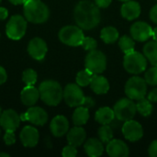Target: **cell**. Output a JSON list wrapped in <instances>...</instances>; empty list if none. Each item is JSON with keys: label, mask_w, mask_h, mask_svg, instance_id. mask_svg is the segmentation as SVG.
I'll return each instance as SVG.
<instances>
[{"label": "cell", "mask_w": 157, "mask_h": 157, "mask_svg": "<svg viewBox=\"0 0 157 157\" xmlns=\"http://www.w3.org/2000/svg\"><path fill=\"white\" fill-rule=\"evenodd\" d=\"M100 38L105 43L111 44V43L116 42L119 40L120 34L116 28L112 26H108L102 29L100 32Z\"/></svg>", "instance_id": "26"}, {"label": "cell", "mask_w": 157, "mask_h": 157, "mask_svg": "<svg viewBox=\"0 0 157 157\" xmlns=\"http://www.w3.org/2000/svg\"><path fill=\"white\" fill-rule=\"evenodd\" d=\"M4 141L6 145H12L16 142L15 134L13 131H6V133L4 135Z\"/></svg>", "instance_id": "36"}, {"label": "cell", "mask_w": 157, "mask_h": 157, "mask_svg": "<svg viewBox=\"0 0 157 157\" xmlns=\"http://www.w3.org/2000/svg\"><path fill=\"white\" fill-rule=\"evenodd\" d=\"M116 119L113 109L109 107H102L98 109L95 114V120L101 125L110 124Z\"/></svg>", "instance_id": "24"}, {"label": "cell", "mask_w": 157, "mask_h": 157, "mask_svg": "<svg viewBox=\"0 0 157 157\" xmlns=\"http://www.w3.org/2000/svg\"><path fill=\"white\" fill-rule=\"evenodd\" d=\"M27 29V21L25 18L19 15L13 16L10 17L6 24V32L9 39L11 40H20L26 33Z\"/></svg>", "instance_id": "9"}, {"label": "cell", "mask_w": 157, "mask_h": 157, "mask_svg": "<svg viewBox=\"0 0 157 157\" xmlns=\"http://www.w3.org/2000/svg\"><path fill=\"white\" fill-rule=\"evenodd\" d=\"M50 128L52 133L55 137H62L69 131V121L64 116L58 115L51 121Z\"/></svg>", "instance_id": "17"}, {"label": "cell", "mask_w": 157, "mask_h": 157, "mask_svg": "<svg viewBox=\"0 0 157 157\" xmlns=\"http://www.w3.org/2000/svg\"><path fill=\"white\" fill-rule=\"evenodd\" d=\"M62 155L63 157H75L77 155V150H76V147L74 146V145H67L65 146L63 149V152H62Z\"/></svg>", "instance_id": "35"}, {"label": "cell", "mask_w": 157, "mask_h": 157, "mask_svg": "<svg viewBox=\"0 0 157 157\" xmlns=\"http://www.w3.org/2000/svg\"><path fill=\"white\" fill-rule=\"evenodd\" d=\"M93 76H94V74L88 71L86 68L84 70H81L76 75V77H75L76 84L80 86H86L90 85Z\"/></svg>", "instance_id": "30"}, {"label": "cell", "mask_w": 157, "mask_h": 157, "mask_svg": "<svg viewBox=\"0 0 157 157\" xmlns=\"http://www.w3.org/2000/svg\"><path fill=\"white\" fill-rule=\"evenodd\" d=\"M144 54L154 66H157V40L149 41L144 45Z\"/></svg>", "instance_id": "27"}, {"label": "cell", "mask_w": 157, "mask_h": 157, "mask_svg": "<svg viewBox=\"0 0 157 157\" xmlns=\"http://www.w3.org/2000/svg\"><path fill=\"white\" fill-rule=\"evenodd\" d=\"M1 114H2V109H1V108H0V116H1Z\"/></svg>", "instance_id": "48"}, {"label": "cell", "mask_w": 157, "mask_h": 157, "mask_svg": "<svg viewBox=\"0 0 157 157\" xmlns=\"http://www.w3.org/2000/svg\"><path fill=\"white\" fill-rule=\"evenodd\" d=\"M85 152L90 157L101 156L104 153V145L103 143L97 138H91L85 143L84 145Z\"/></svg>", "instance_id": "21"}, {"label": "cell", "mask_w": 157, "mask_h": 157, "mask_svg": "<svg viewBox=\"0 0 157 157\" xmlns=\"http://www.w3.org/2000/svg\"><path fill=\"white\" fill-rule=\"evenodd\" d=\"M120 1H122V2H127V1H129V0H120Z\"/></svg>", "instance_id": "47"}, {"label": "cell", "mask_w": 157, "mask_h": 157, "mask_svg": "<svg viewBox=\"0 0 157 157\" xmlns=\"http://www.w3.org/2000/svg\"><path fill=\"white\" fill-rule=\"evenodd\" d=\"M121 132L125 139L130 142L140 141L144 136L143 126L138 121H133V119L123 122Z\"/></svg>", "instance_id": "11"}, {"label": "cell", "mask_w": 157, "mask_h": 157, "mask_svg": "<svg viewBox=\"0 0 157 157\" xmlns=\"http://www.w3.org/2000/svg\"><path fill=\"white\" fill-rule=\"evenodd\" d=\"M113 110L116 119L122 122L132 120L137 113L136 104L128 97L118 100L114 105Z\"/></svg>", "instance_id": "5"}, {"label": "cell", "mask_w": 157, "mask_h": 157, "mask_svg": "<svg viewBox=\"0 0 157 157\" xmlns=\"http://www.w3.org/2000/svg\"><path fill=\"white\" fill-rule=\"evenodd\" d=\"M20 140L24 146L34 147L39 142V132L36 128L32 126H26L22 129L20 132Z\"/></svg>", "instance_id": "18"}, {"label": "cell", "mask_w": 157, "mask_h": 157, "mask_svg": "<svg viewBox=\"0 0 157 157\" xmlns=\"http://www.w3.org/2000/svg\"><path fill=\"white\" fill-rule=\"evenodd\" d=\"M130 32L134 40L146 41L152 37L153 29L144 21H137L131 26Z\"/></svg>", "instance_id": "12"}, {"label": "cell", "mask_w": 157, "mask_h": 157, "mask_svg": "<svg viewBox=\"0 0 157 157\" xmlns=\"http://www.w3.org/2000/svg\"><path fill=\"white\" fill-rule=\"evenodd\" d=\"M22 80L27 86H33L37 81V73L32 69H27L23 72Z\"/></svg>", "instance_id": "33"}, {"label": "cell", "mask_w": 157, "mask_h": 157, "mask_svg": "<svg viewBox=\"0 0 157 157\" xmlns=\"http://www.w3.org/2000/svg\"><path fill=\"white\" fill-rule=\"evenodd\" d=\"M148 154L152 157H157V140H155L152 142L148 148Z\"/></svg>", "instance_id": "37"}, {"label": "cell", "mask_w": 157, "mask_h": 157, "mask_svg": "<svg viewBox=\"0 0 157 157\" xmlns=\"http://www.w3.org/2000/svg\"><path fill=\"white\" fill-rule=\"evenodd\" d=\"M94 1L99 8H106L111 4L112 0H94Z\"/></svg>", "instance_id": "39"}, {"label": "cell", "mask_w": 157, "mask_h": 157, "mask_svg": "<svg viewBox=\"0 0 157 157\" xmlns=\"http://www.w3.org/2000/svg\"><path fill=\"white\" fill-rule=\"evenodd\" d=\"M98 139L103 144H108L113 139V129L109 124L102 125L98 131Z\"/></svg>", "instance_id": "31"}, {"label": "cell", "mask_w": 157, "mask_h": 157, "mask_svg": "<svg viewBox=\"0 0 157 157\" xmlns=\"http://www.w3.org/2000/svg\"><path fill=\"white\" fill-rule=\"evenodd\" d=\"M20 123V117L13 109H7L2 112L0 116V126L5 131L15 132Z\"/></svg>", "instance_id": "14"}, {"label": "cell", "mask_w": 157, "mask_h": 157, "mask_svg": "<svg viewBox=\"0 0 157 157\" xmlns=\"http://www.w3.org/2000/svg\"><path fill=\"white\" fill-rule=\"evenodd\" d=\"M156 1H157V0H156Z\"/></svg>", "instance_id": "50"}, {"label": "cell", "mask_w": 157, "mask_h": 157, "mask_svg": "<svg viewBox=\"0 0 157 157\" xmlns=\"http://www.w3.org/2000/svg\"><path fill=\"white\" fill-rule=\"evenodd\" d=\"M125 94L132 100H139L145 98L147 94V83L140 76L131 77L125 85Z\"/></svg>", "instance_id": "6"}, {"label": "cell", "mask_w": 157, "mask_h": 157, "mask_svg": "<svg viewBox=\"0 0 157 157\" xmlns=\"http://www.w3.org/2000/svg\"><path fill=\"white\" fill-rule=\"evenodd\" d=\"M136 109H137V112H139L144 117H149L153 113V110H154L152 102L148 98H145L137 100Z\"/></svg>", "instance_id": "28"}, {"label": "cell", "mask_w": 157, "mask_h": 157, "mask_svg": "<svg viewBox=\"0 0 157 157\" xmlns=\"http://www.w3.org/2000/svg\"><path fill=\"white\" fill-rule=\"evenodd\" d=\"M81 46L86 50V51H93V50H96L97 47H98V42L97 40L94 39V38H91V37H85L84 40H83V42L81 44Z\"/></svg>", "instance_id": "34"}, {"label": "cell", "mask_w": 157, "mask_h": 157, "mask_svg": "<svg viewBox=\"0 0 157 157\" xmlns=\"http://www.w3.org/2000/svg\"><path fill=\"white\" fill-rule=\"evenodd\" d=\"M147 98L151 101V102H157V87L153 89L148 95H147Z\"/></svg>", "instance_id": "41"}, {"label": "cell", "mask_w": 157, "mask_h": 157, "mask_svg": "<svg viewBox=\"0 0 157 157\" xmlns=\"http://www.w3.org/2000/svg\"><path fill=\"white\" fill-rule=\"evenodd\" d=\"M144 80L147 85L150 86H157V66H154L149 68L144 75Z\"/></svg>", "instance_id": "32"}, {"label": "cell", "mask_w": 157, "mask_h": 157, "mask_svg": "<svg viewBox=\"0 0 157 157\" xmlns=\"http://www.w3.org/2000/svg\"><path fill=\"white\" fill-rule=\"evenodd\" d=\"M27 0H9L10 3H12L13 5H24V3Z\"/></svg>", "instance_id": "44"}, {"label": "cell", "mask_w": 157, "mask_h": 157, "mask_svg": "<svg viewBox=\"0 0 157 157\" xmlns=\"http://www.w3.org/2000/svg\"><path fill=\"white\" fill-rule=\"evenodd\" d=\"M48 48L46 42L40 39V38H34L32 39L28 46V52L29 55L35 59V60H42L46 53H47Z\"/></svg>", "instance_id": "16"}, {"label": "cell", "mask_w": 157, "mask_h": 157, "mask_svg": "<svg viewBox=\"0 0 157 157\" xmlns=\"http://www.w3.org/2000/svg\"><path fill=\"white\" fill-rule=\"evenodd\" d=\"M6 78H7V75L6 70L2 66H0V85L4 84L6 81Z\"/></svg>", "instance_id": "42"}, {"label": "cell", "mask_w": 157, "mask_h": 157, "mask_svg": "<svg viewBox=\"0 0 157 157\" xmlns=\"http://www.w3.org/2000/svg\"><path fill=\"white\" fill-rule=\"evenodd\" d=\"M121 13L125 19L134 20L141 15V6L137 1L129 0L121 6Z\"/></svg>", "instance_id": "19"}, {"label": "cell", "mask_w": 157, "mask_h": 157, "mask_svg": "<svg viewBox=\"0 0 157 157\" xmlns=\"http://www.w3.org/2000/svg\"><path fill=\"white\" fill-rule=\"evenodd\" d=\"M119 46L124 53H129L134 51L135 41L132 37L123 35L122 37L119 38Z\"/></svg>", "instance_id": "29"}, {"label": "cell", "mask_w": 157, "mask_h": 157, "mask_svg": "<svg viewBox=\"0 0 157 157\" xmlns=\"http://www.w3.org/2000/svg\"><path fill=\"white\" fill-rule=\"evenodd\" d=\"M85 98L80 86L77 84H68L63 89V99L71 108L83 106Z\"/></svg>", "instance_id": "10"}, {"label": "cell", "mask_w": 157, "mask_h": 157, "mask_svg": "<svg viewBox=\"0 0 157 157\" xmlns=\"http://www.w3.org/2000/svg\"><path fill=\"white\" fill-rule=\"evenodd\" d=\"M84 38L83 29L78 26H65L59 31L60 40L68 46H81Z\"/></svg>", "instance_id": "7"}, {"label": "cell", "mask_w": 157, "mask_h": 157, "mask_svg": "<svg viewBox=\"0 0 157 157\" xmlns=\"http://www.w3.org/2000/svg\"><path fill=\"white\" fill-rule=\"evenodd\" d=\"M21 101L26 106H33L37 103L38 99L40 98V92L39 89L35 88L33 86H27L20 94Z\"/></svg>", "instance_id": "23"}, {"label": "cell", "mask_w": 157, "mask_h": 157, "mask_svg": "<svg viewBox=\"0 0 157 157\" xmlns=\"http://www.w3.org/2000/svg\"><path fill=\"white\" fill-rule=\"evenodd\" d=\"M152 38L154 39V40H157V27L153 29V35H152Z\"/></svg>", "instance_id": "45"}, {"label": "cell", "mask_w": 157, "mask_h": 157, "mask_svg": "<svg viewBox=\"0 0 157 157\" xmlns=\"http://www.w3.org/2000/svg\"><path fill=\"white\" fill-rule=\"evenodd\" d=\"M85 66L94 75H100L107 68V57L101 51L97 49L90 51L86 56Z\"/></svg>", "instance_id": "8"}, {"label": "cell", "mask_w": 157, "mask_h": 157, "mask_svg": "<svg viewBox=\"0 0 157 157\" xmlns=\"http://www.w3.org/2000/svg\"><path fill=\"white\" fill-rule=\"evenodd\" d=\"M150 18L154 23L157 24V4L150 10Z\"/></svg>", "instance_id": "40"}, {"label": "cell", "mask_w": 157, "mask_h": 157, "mask_svg": "<svg viewBox=\"0 0 157 157\" xmlns=\"http://www.w3.org/2000/svg\"><path fill=\"white\" fill-rule=\"evenodd\" d=\"M8 12L5 7H0V20H4L7 17Z\"/></svg>", "instance_id": "43"}, {"label": "cell", "mask_w": 157, "mask_h": 157, "mask_svg": "<svg viewBox=\"0 0 157 157\" xmlns=\"http://www.w3.org/2000/svg\"><path fill=\"white\" fill-rule=\"evenodd\" d=\"M20 120L29 121L35 125L42 126L48 121V114L40 107H30L26 113L20 116Z\"/></svg>", "instance_id": "13"}, {"label": "cell", "mask_w": 157, "mask_h": 157, "mask_svg": "<svg viewBox=\"0 0 157 157\" xmlns=\"http://www.w3.org/2000/svg\"><path fill=\"white\" fill-rule=\"evenodd\" d=\"M90 87L96 94L104 95L107 94L109 90V83L105 76L100 75H94L90 83Z\"/></svg>", "instance_id": "22"}, {"label": "cell", "mask_w": 157, "mask_h": 157, "mask_svg": "<svg viewBox=\"0 0 157 157\" xmlns=\"http://www.w3.org/2000/svg\"><path fill=\"white\" fill-rule=\"evenodd\" d=\"M0 2H1V0H0Z\"/></svg>", "instance_id": "49"}, {"label": "cell", "mask_w": 157, "mask_h": 157, "mask_svg": "<svg viewBox=\"0 0 157 157\" xmlns=\"http://www.w3.org/2000/svg\"><path fill=\"white\" fill-rule=\"evenodd\" d=\"M74 17L78 27L89 30L96 28L101 19L99 7L89 0L80 1L75 7Z\"/></svg>", "instance_id": "1"}, {"label": "cell", "mask_w": 157, "mask_h": 157, "mask_svg": "<svg viewBox=\"0 0 157 157\" xmlns=\"http://www.w3.org/2000/svg\"><path fill=\"white\" fill-rule=\"evenodd\" d=\"M89 120V109L79 106L76 107L73 114V122L75 126H83Z\"/></svg>", "instance_id": "25"}, {"label": "cell", "mask_w": 157, "mask_h": 157, "mask_svg": "<svg viewBox=\"0 0 157 157\" xmlns=\"http://www.w3.org/2000/svg\"><path fill=\"white\" fill-rule=\"evenodd\" d=\"M107 154L111 157H126L129 155L130 150L126 143L119 139H112L107 144Z\"/></svg>", "instance_id": "15"}, {"label": "cell", "mask_w": 157, "mask_h": 157, "mask_svg": "<svg viewBox=\"0 0 157 157\" xmlns=\"http://www.w3.org/2000/svg\"><path fill=\"white\" fill-rule=\"evenodd\" d=\"M40 99L49 106H57L63 98V90L61 85L54 80H46L39 86Z\"/></svg>", "instance_id": "2"}, {"label": "cell", "mask_w": 157, "mask_h": 157, "mask_svg": "<svg viewBox=\"0 0 157 157\" xmlns=\"http://www.w3.org/2000/svg\"><path fill=\"white\" fill-rule=\"evenodd\" d=\"M24 15L32 23H43L50 16L48 6L40 0H27L24 3Z\"/></svg>", "instance_id": "3"}, {"label": "cell", "mask_w": 157, "mask_h": 157, "mask_svg": "<svg viewBox=\"0 0 157 157\" xmlns=\"http://www.w3.org/2000/svg\"><path fill=\"white\" fill-rule=\"evenodd\" d=\"M95 105H96V101L94 100L93 98H91V97H86L85 98V101L83 104L84 107H86L87 109H92L95 107Z\"/></svg>", "instance_id": "38"}, {"label": "cell", "mask_w": 157, "mask_h": 157, "mask_svg": "<svg viewBox=\"0 0 157 157\" xmlns=\"http://www.w3.org/2000/svg\"><path fill=\"white\" fill-rule=\"evenodd\" d=\"M1 156L8 157L9 156V155H8V154H6V153H0V157Z\"/></svg>", "instance_id": "46"}, {"label": "cell", "mask_w": 157, "mask_h": 157, "mask_svg": "<svg viewBox=\"0 0 157 157\" xmlns=\"http://www.w3.org/2000/svg\"><path fill=\"white\" fill-rule=\"evenodd\" d=\"M123 66L128 73L139 75L145 71L147 67V59L144 54L134 50L132 52L125 53L123 58Z\"/></svg>", "instance_id": "4"}, {"label": "cell", "mask_w": 157, "mask_h": 157, "mask_svg": "<svg viewBox=\"0 0 157 157\" xmlns=\"http://www.w3.org/2000/svg\"><path fill=\"white\" fill-rule=\"evenodd\" d=\"M86 138V133L84 128L81 126H75L72 128L67 132V141L68 144L71 145H74L75 147L81 146Z\"/></svg>", "instance_id": "20"}]
</instances>
